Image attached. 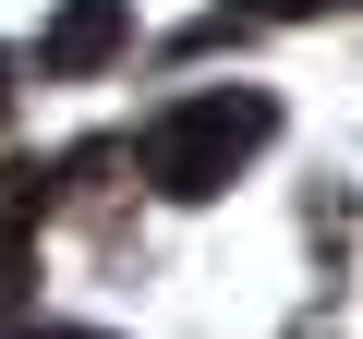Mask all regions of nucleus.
Returning <instances> with one entry per match:
<instances>
[{
    "instance_id": "obj_6",
    "label": "nucleus",
    "mask_w": 363,
    "mask_h": 339,
    "mask_svg": "<svg viewBox=\"0 0 363 339\" xmlns=\"http://www.w3.org/2000/svg\"><path fill=\"white\" fill-rule=\"evenodd\" d=\"M0 121H13V61H0Z\"/></svg>"
},
{
    "instance_id": "obj_2",
    "label": "nucleus",
    "mask_w": 363,
    "mask_h": 339,
    "mask_svg": "<svg viewBox=\"0 0 363 339\" xmlns=\"http://www.w3.org/2000/svg\"><path fill=\"white\" fill-rule=\"evenodd\" d=\"M61 194V170L49 157H0V315L25 303V267H37V218Z\"/></svg>"
},
{
    "instance_id": "obj_1",
    "label": "nucleus",
    "mask_w": 363,
    "mask_h": 339,
    "mask_svg": "<svg viewBox=\"0 0 363 339\" xmlns=\"http://www.w3.org/2000/svg\"><path fill=\"white\" fill-rule=\"evenodd\" d=\"M279 145V97L267 85H218V97H182V109H157L121 157L145 170V194H169V206H206V194H230L242 170Z\"/></svg>"
},
{
    "instance_id": "obj_3",
    "label": "nucleus",
    "mask_w": 363,
    "mask_h": 339,
    "mask_svg": "<svg viewBox=\"0 0 363 339\" xmlns=\"http://www.w3.org/2000/svg\"><path fill=\"white\" fill-rule=\"evenodd\" d=\"M121 37H133V0H61L49 37H37V61H49L61 85H85V73H109V61H121Z\"/></svg>"
},
{
    "instance_id": "obj_4",
    "label": "nucleus",
    "mask_w": 363,
    "mask_h": 339,
    "mask_svg": "<svg viewBox=\"0 0 363 339\" xmlns=\"http://www.w3.org/2000/svg\"><path fill=\"white\" fill-rule=\"evenodd\" d=\"M242 25H303V13H327V0H230Z\"/></svg>"
},
{
    "instance_id": "obj_5",
    "label": "nucleus",
    "mask_w": 363,
    "mask_h": 339,
    "mask_svg": "<svg viewBox=\"0 0 363 339\" xmlns=\"http://www.w3.org/2000/svg\"><path fill=\"white\" fill-rule=\"evenodd\" d=\"M25 339H109V327H25Z\"/></svg>"
}]
</instances>
